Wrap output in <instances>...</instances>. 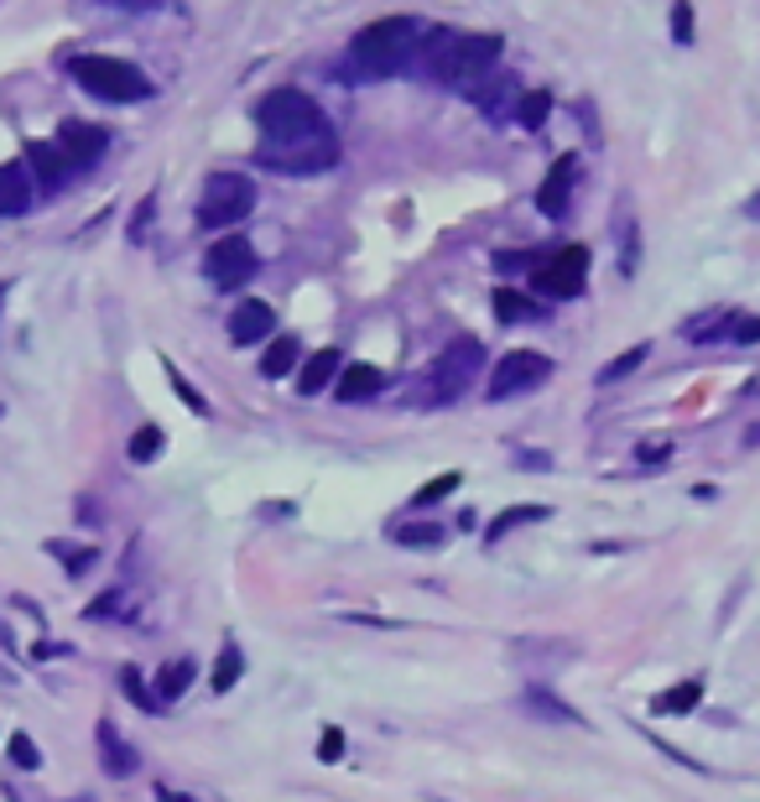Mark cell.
Returning a JSON list of instances; mask_svg holds the SVG:
<instances>
[{
	"label": "cell",
	"mask_w": 760,
	"mask_h": 802,
	"mask_svg": "<svg viewBox=\"0 0 760 802\" xmlns=\"http://www.w3.org/2000/svg\"><path fill=\"white\" fill-rule=\"evenodd\" d=\"M501 47L505 42L495 37V32H454V26H433V32H422L417 68L427 74V79H438V83L474 89L480 79L495 74Z\"/></svg>",
	"instance_id": "1"
},
{
	"label": "cell",
	"mask_w": 760,
	"mask_h": 802,
	"mask_svg": "<svg viewBox=\"0 0 760 802\" xmlns=\"http://www.w3.org/2000/svg\"><path fill=\"white\" fill-rule=\"evenodd\" d=\"M417 47H422V26L412 16H380L370 26L355 32L349 53H344L339 74L360 83H380L396 79L406 68H417Z\"/></svg>",
	"instance_id": "2"
},
{
	"label": "cell",
	"mask_w": 760,
	"mask_h": 802,
	"mask_svg": "<svg viewBox=\"0 0 760 802\" xmlns=\"http://www.w3.org/2000/svg\"><path fill=\"white\" fill-rule=\"evenodd\" d=\"M256 125H260V146H298V141H313L323 131H334L328 115L318 110V100L302 94V89H271L256 104Z\"/></svg>",
	"instance_id": "3"
},
{
	"label": "cell",
	"mask_w": 760,
	"mask_h": 802,
	"mask_svg": "<svg viewBox=\"0 0 760 802\" xmlns=\"http://www.w3.org/2000/svg\"><path fill=\"white\" fill-rule=\"evenodd\" d=\"M480 365H484V344L463 334V339H454L438 360L427 365V376L412 386V397H406V401H412V406H454V401L474 386Z\"/></svg>",
	"instance_id": "4"
},
{
	"label": "cell",
	"mask_w": 760,
	"mask_h": 802,
	"mask_svg": "<svg viewBox=\"0 0 760 802\" xmlns=\"http://www.w3.org/2000/svg\"><path fill=\"white\" fill-rule=\"evenodd\" d=\"M68 74H74L94 100H110V104H136V100H152V94H157V83L146 79L136 63L104 58V53H79V58H68Z\"/></svg>",
	"instance_id": "5"
},
{
	"label": "cell",
	"mask_w": 760,
	"mask_h": 802,
	"mask_svg": "<svg viewBox=\"0 0 760 802\" xmlns=\"http://www.w3.org/2000/svg\"><path fill=\"white\" fill-rule=\"evenodd\" d=\"M256 161L271 172H287V178H318L328 167H339V131H323L298 146H256Z\"/></svg>",
	"instance_id": "6"
},
{
	"label": "cell",
	"mask_w": 760,
	"mask_h": 802,
	"mask_svg": "<svg viewBox=\"0 0 760 802\" xmlns=\"http://www.w3.org/2000/svg\"><path fill=\"white\" fill-rule=\"evenodd\" d=\"M250 209H256V182L245 178V172H214V178L203 182V199H199V224L203 230L241 224Z\"/></svg>",
	"instance_id": "7"
},
{
	"label": "cell",
	"mask_w": 760,
	"mask_h": 802,
	"mask_svg": "<svg viewBox=\"0 0 760 802\" xmlns=\"http://www.w3.org/2000/svg\"><path fill=\"white\" fill-rule=\"evenodd\" d=\"M547 376H552V360H547V355H537V349H511L505 360H495L484 397L490 401H516V397H526V391H537Z\"/></svg>",
	"instance_id": "8"
},
{
	"label": "cell",
	"mask_w": 760,
	"mask_h": 802,
	"mask_svg": "<svg viewBox=\"0 0 760 802\" xmlns=\"http://www.w3.org/2000/svg\"><path fill=\"white\" fill-rule=\"evenodd\" d=\"M583 281H589V250L583 245H562V250H552V256H541L537 271H532V287H537L541 298H579Z\"/></svg>",
	"instance_id": "9"
},
{
	"label": "cell",
	"mask_w": 760,
	"mask_h": 802,
	"mask_svg": "<svg viewBox=\"0 0 760 802\" xmlns=\"http://www.w3.org/2000/svg\"><path fill=\"white\" fill-rule=\"evenodd\" d=\"M203 271H209V281H214L220 292H235V287H245V281L256 277V245L245 241V235H224V241H214V250L203 256Z\"/></svg>",
	"instance_id": "10"
},
{
	"label": "cell",
	"mask_w": 760,
	"mask_h": 802,
	"mask_svg": "<svg viewBox=\"0 0 760 802\" xmlns=\"http://www.w3.org/2000/svg\"><path fill=\"white\" fill-rule=\"evenodd\" d=\"M573 182H579V157L573 152H562L552 167H547V178L537 188V209L547 220H562L568 214V203H573Z\"/></svg>",
	"instance_id": "11"
},
{
	"label": "cell",
	"mask_w": 760,
	"mask_h": 802,
	"mask_svg": "<svg viewBox=\"0 0 760 802\" xmlns=\"http://www.w3.org/2000/svg\"><path fill=\"white\" fill-rule=\"evenodd\" d=\"M104 146H110V136H104L100 125L68 121V125L58 131V152H63V161H68L74 172H83V167H94V161L104 157Z\"/></svg>",
	"instance_id": "12"
},
{
	"label": "cell",
	"mask_w": 760,
	"mask_h": 802,
	"mask_svg": "<svg viewBox=\"0 0 760 802\" xmlns=\"http://www.w3.org/2000/svg\"><path fill=\"white\" fill-rule=\"evenodd\" d=\"M277 334V308L260 298H245L235 313H230V344H256Z\"/></svg>",
	"instance_id": "13"
},
{
	"label": "cell",
	"mask_w": 760,
	"mask_h": 802,
	"mask_svg": "<svg viewBox=\"0 0 760 802\" xmlns=\"http://www.w3.org/2000/svg\"><path fill=\"white\" fill-rule=\"evenodd\" d=\"M94 750H100V766H104V777H131L141 766L136 756V745H125L121 740V729H115V720H100V729H94Z\"/></svg>",
	"instance_id": "14"
},
{
	"label": "cell",
	"mask_w": 760,
	"mask_h": 802,
	"mask_svg": "<svg viewBox=\"0 0 760 802\" xmlns=\"http://www.w3.org/2000/svg\"><path fill=\"white\" fill-rule=\"evenodd\" d=\"M463 94L480 104L490 121H505V115H511V110L521 104V94H526V89H516V79H501V74H490V79H480L474 89H463Z\"/></svg>",
	"instance_id": "15"
},
{
	"label": "cell",
	"mask_w": 760,
	"mask_h": 802,
	"mask_svg": "<svg viewBox=\"0 0 760 802\" xmlns=\"http://www.w3.org/2000/svg\"><path fill=\"white\" fill-rule=\"evenodd\" d=\"M385 391V376H380L376 365H365V360H349L339 370V381H334V397L344 401V406H355V401H370Z\"/></svg>",
	"instance_id": "16"
},
{
	"label": "cell",
	"mask_w": 760,
	"mask_h": 802,
	"mask_svg": "<svg viewBox=\"0 0 760 802\" xmlns=\"http://www.w3.org/2000/svg\"><path fill=\"white\" fill-rule=\"evenodd\" d=\"M26 161H32V172H37V182L47 193H58V188H68V178H79V172L63 161L58 141H32V146H26Z\"/></svg>",
	"instance_id": "17"
},
{
	"label": "cell",
	"mask_w": 760,
	"mask_h": 802,
	"mask_svg": "<svg viewBox=\"0 0 760 802\" xmlns=\"http://www.w3.org/2000/svg\"><path fill=\"white\" fill-rule=\"evenodd\" d=\"M521 703H526V714L532 720H547V724H568V729H579L583 714L573 709V703H562L552 688H541V682H532L526 693H521Z\"/></svg>",
	"instance_id": "18"
},
{
	"label": "cell",
	"mask_w": 760,
	"mask_h": 802,
	"mask_svg": "<svg viewBox=\"0 0 760 802\" xmlns=\"http://www.w3.org/2000/svg\"><path fill=\"white\" fill-rule=\"evenodd\" d=\"M26 209H32V178H26V167L5 161L0 167V220H16Z\"/></svg>",
	"instance_id": "19"
},
{
	"label": "cell",
	"mask_w": 760,
	"mask_h": 802,
	"mask_svg": "<svg viewBox=\"0 0 760 802\" xmlns=\"http://www.w3.org/2000/svg\"><path fill=\"white\" fill-rule=\"evenodd\" d=\"M339 360H344L339 349H318V355H308V360H302V370H298V391H302V397H318L323 386L339 381V370H344Z\"/></svg>",
	"instance_id": "20"
},
{
	"label": "cell",
	"mask_w": 760,
	"mask_h": 802,
	"mask_svg": "<svg viewBox=\"0 0 760 802\" xmlns=\"http://www.w3.org/2000/svg\"><path fill=\"white\" fill-rule=\"evenodd\" d=\"M193 678H199V662H193V657H178V662H167L157 672V688H152V693H157V703L167 709V703H178L182 693L193 688Z\"/></svg>",
	"instance_id": "21"
},
{
	"label": "cell",
	"mask_w": 760,
	"mask_h": 802,
	"mask_svg": "<svg viewBox=\"0 0 760 802\" xmlns=\"http://www.w3.org/2000/svg\"><path fill=\"white\" fill-rule=\"evenodd\" d=\"M298 334H271V344H266V355H260V376L266 381H281V376H292L298 370Z\"/></svg>",
	"instance_id": "22"
},
{
	"label": "cell",
	"mask_w": 760,
	"mask_h": 802,
	"mask_svg": "<svg viewBox=\"0 0 760 802\" xmlns=\"http://www.w3.org/2000/svg\"><path fill=\"white\" fill-rule=\"evenodd\" d=\"M47 553L68 568V579H83V573L100 562V547H94V542H63V537H53V542H47Z\"/></svg>",
	"instance_id": "23"
},
{
	"label": "cell",
	"mask_w": 760,
	"mask_h": 802,
	"mask_svg": "<svg viewBox=\"0 0 760 802\" xmlns=\"http://www.w3.org/2000/svg\"><path fill=\"white\" fill-rule=\"evenodd\" d=\"M552 511L547 505H537V501H521V505H505L501 516L490 522V532H484V542H501L505 532H516V526H526V522H547Z\"/></svg>",
	"instance_id": "24"
},
{
	"label": "cell",
	"mask_w": 760,
	"mask_h": 802,
	"mask_svg": "<svg viewBox=\"0 0 760 802\" xmlns=\"http://www.w3.org/2000/svg\"><path fill=\"white\" fill-rule=\"evenodd\" d=\"M703 703V678H688L678 688H667L661 699H651V714H693Z\"/></svg>",
	"instance_id": "25"
},
{
	"label": "cell",
	"mask_w": 760,
	"mask_h": 802,
	"mask_svg": "<svg viewBox=\"0 0 760 802\" xmlns=\"http://www.w3.org/2000/svg\"><path fill=\"white\" fill-rule=\"evenodd\" d=\"M443 537H448V526H438V522H396L391 526V542H396V547H443Z\"/></svg>",
	"instance_id": "26"
},
{
	"label": "cell",
	"mask_w": 760,
	"mask_h": 802,
	"mask_svg": "<svg viewBox=\"0 0 760 802\" xmlns=\"http://www.w3.org/2000/svg\"><path fill=\"white\" fill-rule=\"evenodd\" d=\"M495 313H501V323H532V319H541V302L501 287V292H495Z\"/></svg>",
	"instance_id": "27"
},
{
	"label": "cell",
	"mask_w": 760,
	"mask_h": 802,
	"mask_svg": "<svg viewBox=\"0 0 760 802\" xmlns=\"http://www.w3.org/2000/svg\"><path fill=\"white\" fill-rule=\"evenodd\" d=\"M241 678H245V651H241V646H224L220 662H214V672H209V688H214V693H230Z\"/></svg>",
	"instance_id": "28"
},
{
	"label": "cell",
	"mask_w": 760,
	"mask_h": 802,
	"mask_svg": "<svg viewBox=\"0 0 760 802\" xmlns=\"http://www.w3.org/2000/svg\"><path fill=\"white\" fill-rule=\"evenodd\" d=\"M161 454V427L157 422H141L136 433H131V443H125V459L131 464H152Z\"/></svg>",
	"instance_id": "29"
},
{
	"label": "cell",
	"mask_w": 760,
	"mask_h": 802,
	"mask_svg": "<svg viewBox=\"0 0 760 802\" xmlns=\"http://www.w3.org/2000/svg\"><path fill=\"white\" fill-rule=\"evenodd\" d=\"M646 355H651V344H636V349L615 355V360L600 370V386H615V381H625V376H636L640 365H646Z\"/></svg>",
	"instance_id": "30"
},
{
	"label": "cell",
	"mask_w": 760,
	"mask_h": 802,
	"mask_svg": "<svg viewBox=\"0 0 760 802\" xmlns=\"http://www.w3.org/2000/svg\"><path fill=\"white\" fill-rule=\"evenodd\" d=\"M547 115H552V94H547V89H526L521 104H516V121L526 125V131H537Z\"/></svg>",
	"instance_id": "31"
},
{
	"label": "cell",
	"mask_w": 760,
	"mask_h": 802,
	"mask_svg": "<svg viewBox=\"0 0 760 802\" xmlns=\"http://www.w3.org/2000/svg\"><path fill=\"white\" fill-rule=\"evenodd\" d=\"M729 323H735V313H703L698 323H688L682 334L693 344H708V339H729Z\"/></svg>",
	"instance_id": "32"
},
{
	"label": "cell",
	"mask_w": 760,
	"mask_h": 802,
	"mask_svg": "<svg viewBox=\"0 0 760 802\" xmlns=\"http://www.w3.org/2000/svg\"><path fill=\"white\" fill-rule=\"evenodd\" d=\"M454 484H463L459 469H448V475H438V480H427V484L417 490V495H412V511H427L433 501H443V495H454Z\"/></svg>",
	"instance_id": "33"
},
{
	"label": "cell",
	"mask_w": 760,
	"mask_h": 802,
	"mask_svg": "<svg viewBox=\"0 0 760 802\" xmlns=\"http://www.w3.org/2000/svg\"><path fill=\"white\" fill-rule=\"evenodd\" d=\"M161 370H167V386H172V391H178V397L188 401V412H199V417H203V412H209V401H203V391H199V386L188 381V376H182V370H178V365H172V360L161 365Z\"/></svg>",
	"instance_id": "34"
},
{
	"label": "cell",
	"mask_w": 760,
	"mask_h": 802,
	"mask_svg": "<svg viewBox=\"0 0 760 802\" xmlns=\"http://www.w3.org/2000/svg\"><path fill=\"white\" fill-rule=\"evenodd\" d=\"M121 688H125V699L136 703V709H146V714H161L157 693H146V682H141L136 667H121Z\"/></svg>",
	"instance_id": "35"
},
{
	"label": "cell",
	"mask_w": 760,
	"mask_h": 802,
	"mask_svg": "<svg viewBox=\"0 0 760 802\" xmlns=\"http://www.w3.org/2000/svg\"><path fill=\"white\" fill-rule=\"evenodd\" d=\"M5 750H11V761H16L21 771H37V766H42V750L32 745V735H11V740H5Z\"/></svg>",
	"instance_id": "36"
},
{
	"label": "cell",
	"mask_w": 760,
	"mask_h": 802,
	"mask_svg": "<svg viewBox=\"0 0 760 802\" xmlns=\"http://www.w3.org/2000/svg\"><path fill=\"white\" fill-rule=\"evenodd\" d=\"M672 37H678L682 47L693 42V5H688V0H672Z\"/></svg>",
	"instance_id": "37"
},
{
	"label": "cell",
	"mask_w": 760,
	"mask_h": 802,
	"mask_svg": "<svg viewBox=\"0 0 760 802\" xmlns=\"http://www.w3.org/2000/svg\"><path fill=\"white\" fill-rule=\"evenodd\" d=\"M729 339H735V344H760V319L735 313V323H729Z\"/></svg>",
	"instance_id": "38"
},
{
	"label": "cell",
	"mask_w": 760,
	"mask_h": 802,
	"mask_svg": "<svg viewBox=\"0 0 760 802\" xmlns=\"http://www.w3.org/2000/svg\"><path fill=\"white\" fill-rule=\"evenodd\" d=\"M318 756H323V761H339V756H344V729H339V724H328V729H323Z\"/></svg>",
	"instance_id": "39"
},
{
	"label": "cell",
	"mask_w": 760,
	"mask_h": 802,
	"mask_svg": "<svg viewBox=\"0 0 760 802\" xmlns=\"http://www.w3.org/2000/svg\"><path fill=\"white\" fill-rule=\"evenodd\" d=\"M152 214H157V193H146L136 209V224H131V241H146V224H152Z\"/></svg>",
	"instance_id": "40"
},
{
	"label": "cell",
	"mask_w": 760,
	"mask_h": 802,
	"mask_svg": "<svg viewBox=\"0 0 760 802\" xmlns=\"http://www.w3.org/2000/svg\"><path fill=\"white\" fill-rule=\"evenodd\" d=\"M32 657H37V662H63V657H74V646L68 642H37L32 646Z\"/></svg>",
	"instance_id": "41"
},
{
	"label": "cell",
	"mask_w": 760,
	"mask_h": 802,
	"mask_svg": "<svg viewBox=\"0 0 760 802\" xmlns=\"http://www.w3.org/2000/svg\"><path fill=\"white\" fill-rule=\"evenodd\" d=\"M667 454H672V443H667V438H646V443L636 448V459H640V464H661Z\"/></svg>",
	"instance_id": "42"
},
{
	"label": "cell",
	"mask_w": 760,
	"mask_h": 802,
	"mask_svg": "<svg viewBox=\"0 0 760 802\" xmlns=\"http://www.w3.org/2000/svg\"><path fill=\"white\" fill-rule=\"evenodd\" d=\"M115 604H121V589H115V594H100V600L89 604V615H94V621H110V615H115Z\"/></svg>",
	"instance_id": "43"
},
{
	"label": "cell",
	"mask_w": 760,
	"mask_h": 802,
	"mask_svg": "<svg viewBox=\"0 0 760 802\" xmlns=\"http://www.w3.org/2000/svg\"><path fill=\"white\" fill-rule=\"evenodd\" d=\"M521 464H526V469H552V459H547V454H521Z\"/></svg>",
	"instance_id": "44"
},
{
	"label": "cell",
	"mask_w": 760,
	"mask_h": 802,
	"mask_svg": "<svg viewBox=\"0 0 760 802\" xmlns=\"http://www.w3.org/2000/svg\"><path fill=\"white\" fill-rule=\"evenodd\" d=\"M157 798H161V802H193V798H182V792H172L167 782H157Z\"/></svg>",
	"instance_id": "45"
},
{
	"label": "cell",
	"mask_w": 760,
	"mask_h": 802,
	"mask_svg": "<svg viewBox=\"0 0 760 802\" xmlns=\"http://www.w3.org/2000/svg\"><path fill=\"white\" fill-rule=\"evenodd\" d=\"M110 5H125V11H141V5H157V0H110Z\"/></svg>",
	"instance_id": "46"
},
{
	"label": "cell",
	"mask_w": 760,
	"mask_h": 802,
	"mask_svg": "<svg viewBox=\"0 0 760 802\" xmlns=\"http://www.w3.org/2000/svg\"><path fill=\"white\" fill-rule=\"evenodd\" d=\"M0 646H5V651H16V646H11V625H0Z\"/></svg>",
	"instance_id": "47"
},
{
	"label": "cell",
	"mask_w": 760,
	"mask_h": 802,
	"mask_svg": "<svg viewBox=\"0 0 760 802\" xmlns=\"http://www.w3.org/2000/svg\"><path fill=\"white\" fill-rule=\"evenodd\" d=\"M745 443H750V448H756V443H760V422H756V427H750V433H745Z\"/></svg>",
	"instance_id": "48"
},
{
	"label": "cell",
	"mask_w": 760,
	"mask_h": 802,
	"mask_svg": "<svg viewBox=\"0 0 760 802\" xmlns=\"http://www.w3.org/2000/svg\"><path fill=\"white\" fill-rule=\"evenodd\" d=\"M11 678H16V672H11V667H5V662H0V682H11Z\"/></svg>",
	"instance_id": "49"
},
{
	"label": "cell",
	"mask_w": 760,
	"mask_h": 802,
	"mask_svg": "<svg viewBox=\"0 0 760 802\" xmlns=\"http://www.w3.org/2000/svg\"><path fill=\"white\" fill-rule=\"evenodd\" d=\"M5 292H11V281H0V302H5Z\"/></svg>",
	"instance_id": "50"
},
{
	"label": "cell",
	"mask_w": 760,
	"mask_h": 802,
	"mask_svg": "<svg viewBox=\"0 0 760 802\" xmlns=\"http://www.w3.org/2000/svg\"><path fill=\"white\" fill-rule=\"evenodd\" d=\"M74 802H83V798H74Z\"/></svg>",
	"instance_id": "51"
}]
</instances>
